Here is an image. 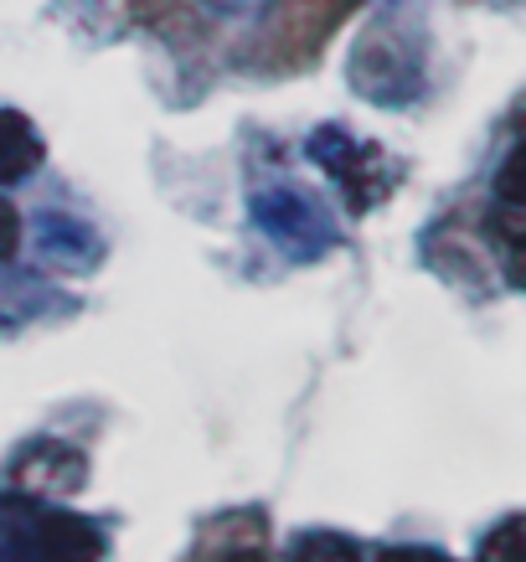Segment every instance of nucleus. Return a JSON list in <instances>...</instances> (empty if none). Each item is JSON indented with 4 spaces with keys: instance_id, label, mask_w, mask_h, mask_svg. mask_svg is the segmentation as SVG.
I'll use <instances>...</instances> for the list:
<instances>
[{
    "instance_id": "nucleus-1",
    "label": "nucleus",
    "mask_w": 526,
    "mask_h": 562,
    "mask_svg": "<svg viewBox=\"0 0 526 562\" xmlns=\"http://www.w3.org/2000/svg\"><path fill=\"white\" fill-rule=\"evenodd\" d=\"M310 160L336 176V187L346 191L351 212H372V206L382 202L392 187H398V171H392L388 155L377 150V145L351 139L340 124H331V130H315V135H310Z\"/></svg>"
},
{
    "instance_id": "nucleus-2",
    "label": "nucleus",
    "mask_w": 526,
    "mask_h": 562,
    "mask_svg": "<svg viewBox=\"0 0 526 562\" xmlns=\"http://www.w3.org/2000/svg\"><path fill=\"white\" fill-rule=\"evenodd\" d=\"M254 227L289 258H325L336 248V227L325 222V212L310 202L305 191L289 187L254 191Z\"/></svg>"
},
{
    "instance_id": "nucleus-3",
    "label": "nucleus",
    "mask_w": 526,
    "mask_h": 562,
    "mask_svg": "<svg viewBox=\"0 0 526 562\" xmlns=\"http://www.w3.org/2000/svg\"><path fill=\"white\" fill-rule=\"evenodd\" d=\"M83 480H88V464L72 443L42 439L36 449H26L16 460V485L26 495H36V501H63V495H72Z\"/></svg>"
},
{
    "instance_id": "nucleus-4",
    "label": "nucleus",
    "mask_w": 526,
    "mask_h": 562,
    "mask_svg": "<svg viewBox=\"0 0 526 562\" xmlns=\"http://www.w3.org/2000/svg\"><path fill=\"white\" fill-rule=\"evenodd\" d=\"M32 547L42 562H99L103 531L93 521H83L78 512H47L32 531Z\"/></svg>"
},
{
    "instance_id": "nucleus-5",
    "label": "nucleus",
    "mask_w": 526,
    "mask_h": 562,
    "mask_svg": "<svg viewBox=\"0 0 526 562\" xmlns=\"http://www.w3.org/2000/svg\"><path fill=\"white\" fill-rule=\"evenodd\" d=\"M36 243H42V254H47L52 263H63V269H93V263H99V238H93L78 217H63V212L36 217Z\"/></svg>"
},
{
    "instance_id": "nucleus-6",
    "label": "nucleus",
    "mask_w": 526,
    "mask_h": 562,
    "mask_svg": "<svg viewBox=\"0 0 526 562\" xmlns=\"http://www.w3.org/2000/svg\"><path fill=\"white\" fill-rule=\"evenodd\" d=\"M42 166V139L21 109H0V187H16Z\"/></svg>"
},
{
    "instance_id": "nucleus-7",
    "label": "nucleus",
    "mask_w": 526,
    "mask_h": 562,
    "mask_svg": "<svg viewBox=\"0 0 526 562\" xmlns=\"http://www.w3.org/2000/svg\"><path fill=\"white\" fill-rule=\"evenodd\" d=\"M480 562H526V512L506 516L501 527L485 531V542H480Z\"/></svg>"
},
{
    "instance_id": "nucleus-8",
    "label": "nucleus",
    "mask_w": 526,
    "mask_h": 562,
    "mask_svg": "<svg viewBox=\"0 0 526 562\" xmlns=\"http://www.w3.org/2000/svg\"><path fill=\"white\" fill-rule=\"evenodd\" d=\"M294 562H361L357 542L340 537V531H305L294 542Z\"/></svg>"
},
{
    "instance_id": "nucleus-9",
    "label": "nucleus",
    "mask_w": 526,
    "mask_h": 562,
    "mask_svg": "<svg viewBox=\"0 0 526 562\" xmlns=\"http://www.w3.org/2000/svg\"><path fill=\"white\" fill-rule=\"evenodd\" d=\"M495 196H501V206H526V145H516V150L501 160Z\"/></svg>"
},
{
    "instance_id": "nucleus-10",
    "label": "nucleus",
    "mask_w": 526,
    "mask_h": 562,
    "mask_svg": "<svg viewBox=\"0 0 526 562\" xmlns=\"http://www.w3.org/2000/svg\"><path fill=\"white\" fill-rule=\"evenodd\" d=\"M21 248V217H16V206L0 196V263H11Z\"/></svg>"
},
{
    "instance_id": "nucleus-11",
    "label": "nucleus",
    "mask_w": 526,
    "mask_h": 562,
    "mask_svg": "<svg viewBox=\"0 0 526 562\" xmlns=\"http://www.w3.org/2000/svg\"><path fill=\"white\" fill-rule=\"evenodd\" d=\"M495 233H501L511 248H526V206H506V212L495 217Z\"/></svg>"
},
{
    "instance_id": "nucleus-12",
    "label": "nucleus",
    "mask_w": 526,
    "mask_h": 562,
    "mask_svg": "<svg viewBox=\"0 0 526 562\" xmlns=\"http://www.w3.org/2000/svg\"><path fill=\"white\" fill-rule=\"evenodd\" d=\"M377 562H455V558H444L434 547H388Z\"/></svg>"
},
{
    "instance_id": "nucleus-13",
    "label": "nucleus",
    "mask_w": 526,
    "mask_h": 562,
    "mask_svg": "<svg viewBox=\"0 0 526 562\" xmlns=\"http://www.w3.org/2000/svg\"><path fill=\"white\" fill-rule=\"evenodd\" d=\"M238 562H254V558H238Z\"/></svg>"
}]
</instances>
